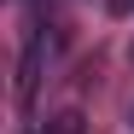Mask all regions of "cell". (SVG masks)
Segmentation results:
<instances>
[{"instance_id": "1", "label": "cell", "mask_w": 134, "mask_h": 134, "mask_svg": "<svg viewBox=\"0 0 134 134\" xmlns=\"http://www.w3.org/2000/svg\"><path fill=\"white\" fill-rule=\"evenodd\" d=\"M35 82H41V35L24 47V64H18V99H29V93H35Z\"/></svg>"}, {"instance_id": "2", "label": "cell", "mask_w": 134, "mask_h": 134, "mask_svg": "<svg viewBox=\"0 0 134 134\" xmlns=\"http://www.w3.org/2000/svg\"><path fill=\"white\" fill-rule=\"evenodd\" d=\"M87 128V117H82V111H58V117L47 122V134H82Z\"/></svg>"}, {"instance_id": "4", "label": "cell", "mask_w": 134, "mask_h": 134, "mask_svg": "<svg viewBox=\"0 0 134 134\" xmlns=\"http://www.w3.org/2000/svg\"><path fill=\"white\" fill-rule=\"evenodd\" d=\"M128 58H134V47H128Z\"/></svg>"}, {"instance_id": "3", "label": "cell", "mask_w": 134, "mask_h": 134, "mask_svg": "<svg viewBox=\"0 0 134 134\" xmlns=\"http://www.w3.org/2000/svg\"><path fill=\"white\" fill-rule=\"evenodd\" d=\"M128 122H134V111H128Z\"/></svg>"}]
</instances>
